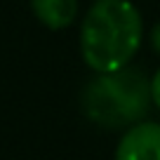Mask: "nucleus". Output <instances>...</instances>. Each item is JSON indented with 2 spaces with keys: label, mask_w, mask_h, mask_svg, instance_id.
Masks as SVG:
<instances>
[{
  "label": "nucleus",
  "mask_w": 160,
  "mask_h": 160,
  "mask_svg": "<svg viewBox=\"0 0 160 160\" xmlns=\"http://www.w3.org/2000/svg\"><path fill=\"white\" fill-rule=\"evenodd\" d=\"M31 10L42 26L61 31L73 24L78 12V0H31Z\"/></svg>",
  "instance_id": "nucleus-4"
},
{
  "label": "nucleus",
  "mask_w": 160,
  "mask_h": 160,
  "mask_svg": "<svg viewBox=\"0 0 160 160\" xmlns=\"http://www.w3.org/2000/svg\"><path fill=\"white\" fill-rule=\"evenodd\" d=\"M151 85L146 82L144 73L137 68L111 71L99 73L82 90V111L85 115L101 127L134 125L148 111Z\"/></svg>",
  "instance_id": "nucleus-2"
},
{
  "label": "nucleus",
  "mask_w": 160,
  "mask_h": 160,
  "mask_svg": "<svg viewBox=\"0 0 160 160\" xmlns=\"http://www.w3.org/2000/svg\"><path fill=\"white\" fill-rule=\"evenodd\" d=\"M151 45H153V50L160 54V21L153 26V31H151Z\"/></svg>",
  "instance_id": "nucleus-6"
},
{
  "label": "nucleus",
  "mask_w": 160,
  "mask_h": 160,
  "mask_svg": "<svg viewBox=\"0 0 160 160\" xmlns=\"http://www.w3.org/2000/svg\"><path fill=\"white\" fill-rule=\"evenodd\" d=\"M141 38L144 21L130 0H97L80 28L82 59L97 73L120 71L137 54Z\"/></svg>",
  "instance_id": "nucleus-1"
},
{
  "label": "nucleus",
  "mask_w": 160,
  "mask_h": 160,
  "mask_svg": "<svg viewBox=\"0 0 160 160\" xmlns=\"http://www.w3.org/2000/svg\"><path fill=\"white\" fill-rule=\"evenodd\" d=\"M115 160H160V122H134L120 137Z\"/></svg>",
  "instance_id": "nucleus-3"
},
{
  "label": "nucleus",
  "mask_w": 160,
  "mask_h": 160,
  "mask_svg": "<svg viewBox=\"0 0 160 160\" xmlns=\"http://www.w3.org/2000/svg\"><path fill=\"white\" fill-rule=\"evenodd\" d=\"M151 99H153L155 106L160 108V68H158V73L151 78Z\"/></svg>",
  "instance_id": "nucleus-5"
}]
</instances>
